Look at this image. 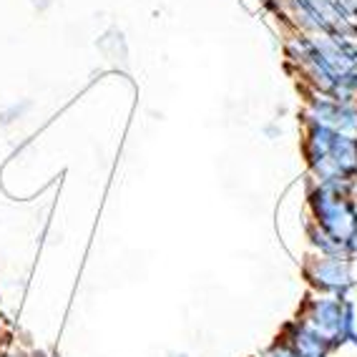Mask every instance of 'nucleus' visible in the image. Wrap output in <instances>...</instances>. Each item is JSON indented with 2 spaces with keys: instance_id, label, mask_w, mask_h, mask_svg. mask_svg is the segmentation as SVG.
<instances>
[]
</instances>
